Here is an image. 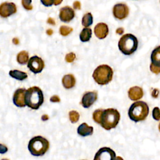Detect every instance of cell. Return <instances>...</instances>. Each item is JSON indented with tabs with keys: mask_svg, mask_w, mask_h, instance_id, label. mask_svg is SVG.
<instances>
[{
	"mask_svg": "<svg viewBox=\"0 0 160 160\" xmlns=\"http://www.w3.org/2000/svg\"><path fill=\"white\" fill-rule=\"evenodd\" d=\"M150 70L152 72L158 74L160 73V65L154 64L153 63H151L150 64Z\"/></svg>",
	"mask_w": 160,
	"mask_h": 160,
	"instance_id": "obj_28",
	"label": "cell"
},
{
	"mask_svg": "<svg viewBox=\"0 0 160 160\" xmlns=\"http://www.w3.org/2000/svg\"><path fill=\"white\" fill-rule=\"evenodd\" d=\"M78 133L81 136H90L93 132V128L92 126H89L86 123H82L77 129Z\"/></svg>",
	"mask_w": 160,
	"mask_h": 160,
	"instance_id": "obj_17",
	"label": "cell"
},
{
	"mask_svg": "<svg viewBox=\"0 0 160 160\" xmlns=\"http://www.w3.org/2000/svg\"><path fill=\"white\" fill-rule=\"evenodd\" d=\"M31 2H32V0H21L22 6L25 9L28 11L31 10L32 9Z\"/></svg>",
	"mask_w": 160,
	"mask_h": 160,
	"instance_id": "obj_27",
	"label": "cell"
},
{
	"mask_svg": "<svg viewBox=\"0 0 160 160\" xmlns=\"http://www.w3.org/2000/svg\"><path fill=\"white\" fill-rule=\"evenodd\" d=\"M112 69L106 64H102L98 66L93 72L92 78L99 85L108 84L112 78Z\"/></svg>",
	"mask_w": 160,
	"mask_h": 160,
	"instance_id": "obj_6",
	"label": "cell"
},
{
	"mask_svg": "<svg viewBox=\"0 0 160 160\" xmlns=\"http://www.w3.org/2000/svg\"><path fill=\"white\" fill-rule=\"evenodd\" d=\"M73 7L75 9H81V3L79 1H76L73 3Z\"/></svg>",
	"mask_w": 160,
	"mask_h": 160,
	"instance_id": "obj_32",
	"label": "cell"
},
{
	"mask_svg": "<svg viewBox=\"0 0 160 160\" xmlns=\"http://www.w3.org/2000/svg\"><path fill=\"white\" fill-rule=\"evenodd\" d=\"M41 3L46 7L51 6L52 4H54V0H40Z\"/></svg>",
	"mask_w": 160,
	"mask_h": 160,
	"instance_id": "obj_30",
	"label": "cell"
},
{
	"mask_svg": "<svg viewBox=\"0 0 160 160\" xmlns=\"http://www.w3.org/2000/svg\"><path fill=\"white\" fill-rule=\"evenodd\" d=\"M116 157L115 152L109 148H102L99 149L94 156V160L114 159Z\"/></svg>",
	"mask_w": 160,
	"mask_h": 160,
	"instance_id": "obj_10",
	"label": "cell"
},
{
	"mask_svg": "<svg viewBox=\"0 0 160 160\" xmlns=\"http://www.w3.org/2000/svg\"><path fill=\"white\" fill-rule=\"evenodd\" d=\"M62 0H54V5L55 6H58L59 4H60L62 2Z\"/></svg>",
	"mask_w": 160,
	"mask_h": 160,
	"instance_id": "obj_35",
	"label": "cell"
},
{
	"mask_svg": "<svg viewBox=\"0 0 160 160\" xmlns=\"http://www.w3.org/2000/svg\"><path fill=\"white\" fill-rule=\"evenodd\" d=\"M28 68L34 74L39 73L44 68V62L41 58L37 56H34L29 59Z\"/></svg>",
	"mask_w": 160,
	"mask_h": 160,
	"instance_id": "obj_7",
	"label": "cell"
},
{
	"mask_svg": "<svg viewBox=\"0 0 160 160\" xmlns=\"http://www.w3.org/2000/svg\"><path fill=\"white\" fill-rule=\"evenodd\" d=\"M103 110L101 109H96L94 111L93 114H92V118L94 121L98 123V124H101V116L102 114Z\"/></svg>",
	"mask_w": 160,
	"mask_h": 160,
	"instance_id": "obj_23",
	"label": "cell"
},
{
	"mask_svg": "<svg viewBox=\"0 0 160 160\" xmlns=\"http://www.w3.org/2000/svg\"><path fill=\"white\" fill-rule=\"evenodd\" d=\"M94 34L99 39H104L109 32L108 26L104 22H99L94 27Z\"/></svg>",
	"mask_w": 160,
	"mask_h": 160,
	"instance_id": "obj_14",
	"label": "cell"
},
{
	"mask_svg": "<svg viewBox=\"0 0 160 160\" xmlns=\"http://www.w3.org/2000/svg\"><path fill=\"white\" fill-rule=\"evenodd\" d=\"M29 61V54L26 51H22L17 55V61L20 64H25Z\"/></svg>",
	"mask_w": 160,
	"mask_h": 160,
	"instance_id": "obj_21",
	"label": "cell"
},
{
	"mask_svg": "<svg viewBox=\"0 0 160 160\" xmlns=\"http://www.w3.org/2000/svg\"><path fill=\"white\" fill-rule=\"evenodd\" d=\"M12 42H13L14 44H18L19 43V40H18V38H14V39H12Z\"/></svg>",
	"mask_w": 160,
	"mask_h": 160,
	"instance_id": "obj_37",
	"label": "cell"
},
{
	"mask_svg": "<svg viewBox=\"0 0 160 160\" xmlns=\"http://www.w3.org/2000/svg\"><path fill=\"white\" fill-rule=\"evenodd\" d=\"M75 16V12L72 8L66 6L61 8L59 14L60 20L64 22H70Z\"/></svg>",
	"mask_w": 160,
	"mask_h": 160,
	"instance_id": "obj_11",
	"label": "cell"
},
{
	"mask_svg": "<svg viewBox=\"0 0 160 160\" xmlns=\"http://www.w3.org/2000/svg\"><path fill=\"white\" fill-rule=\"evenodd\" d=\"M49 148V141L44 138L38 136L32 138L29 142L28 149L35 156L44 155Z\"/></svg>",
	"mask_w": 160,
	"mask_h": 160,
	"instance_id": "obj_3",
	"label": "cell"
},
{
	"mask_svg": "<svg viewBox=\"0 0 160 160\" xmlns=\"http://www.w3.org/2000/svg\"><path fill=\"white\" fill-rule=\"evenodd\" d=\"M41 119H42V121H46V120H48L49 119V117H48V116L47 114H44V115L42 116Z\"/></svg>",
	"mask_w": 160,
	"mask_h": 160,
	"instance_id": "obj_36",
	"label": "cell"
},
{
	"mask_svg": "<svg viewBox=\"0 0 160 160\" xmlns=\"http://www.w3.org/2000/svg\"><path fill=\"white\" fill-rule=\"evenodd\" d=\"M72 31V28L67 26H61L59 28V32L63 36H66Z\"/></svg>",
	"mask_w": 160,
	"mask_h": 160,
	"instance_id": "obj_24",
	"label": "cell"
},
{
	"mask_svg": "<svg viewBox=\"0 0 160 160\" xmlns=\"http://www.w3.org/2000/svg\"><path fill=\"white\" fill-rule=\"evenodd\" d=\"M62 84L64 88L71 89L75 86L76 79L71 74H68L63 76L62 79Z\"/></svg>",
	"mask_w": 160,
	"mask_h": 160,
	"instance_id": "obj_16",
	"label": "cell"
},
{
	"mask_svg": "<svg viewBox=\"0 0 160 160\" xmlns=\"http://www.w3.org/2000/svg\"><path fill=\"white\" fill-rule=\"evenodd\" d=\"M151 60L152 63L160 65V46L155 48L152 51L151 55Z\"/></svg>",
	"mask_w": 160,
	"mask_h": 160,
	"instance_id": "obj_18",
	"label": "cell"
},
{
	"mask_svg": "<svg viewBox=\"0 0 160 160\" xmlns=\"http://www.w3.org/2000/svg\"><path fill=\"white\" fill-rule=\"evenodd\" d=\"M50 101L52 102H60V98H59L58 96L54 95V96H52L50 98Z\"/></svg>",
	"mask_w": 160,
	"mask_h": 160,
	"instance_id": "obj_31",
	"label": "cell"
},
{
	"mask_svg": "<svg viewBox=\"0 0 160 160\" xmlns=\"http://www.w3.org/2000/svg\"><path fill=\"white\" fill-rule=\"evenodd\" d=\"M9 74L11 77L19 81H22L28 78V74L26 72L16 70V69L10 71Z\"/></svg>",
	"mask_w": 160,
	"mask_h": 160,
	"instance_id": "obj_19",
	"label": "cell"
},
{
	"mask_svg": "<svg viewBox=\"0 0 160 160\" xmlns=\"http://www.w3.org/2000/svg\"><path fill=\"white\" fill-rule=\"evenodd\" d=\"M44 102V96L41 89L37 86L28 88L25 93V102L32 109H38Z\"/></svg>",
	"mask_w": 160,
	"mask_h": 160,
	"instance_id": "obj_1",
	"label": "cell"
},
{
	"mask_svg": "<svg viewBox=\"0 0 160 160\" xmlns=\"http://www.w3.org/2000/svg\"><path fill=\"white\" fill-rule=\"evenodd\" d=\"M46 33L48 34V35H51L52 34V29H48L47 31H46Z\"/></svg>",
	"mask_w": 160,
	"mask_h": 160,
	"instance_id": "obj_38",
	"label": "cell"
},
{
	"mask_svg": "<svg viewBox=\"0 0 160 160\" xmlns=\"http://www.w3.org/2000/svg\"><path fill=\"white\" fill-rule=\"evenodd\" d=\"M138 46L137 38L132 34L123 35L118 42V48L124 55H131L134 53Z\"/></svg>",
	"mask_w": 160,
	"mask_h": 160,
	"instance_id": "obj_4",
	"label": "cell"
},
{
	"mask_svg": "<svg viewBox=\"0 0 160 160\" xmlns=\"http://www.w3.org/2000/svg\"><path fill=\"white\" fill-rule=\"evenodd\" d=\"M76 58V54L71 52H69V53H68L66 55V57H65V60L66 62H72L74 61V60Z\"/></svg>",
	"mask_w": 160,
	"mask_h": 160,
	"instance_id": "obj_29",
	"label": "cell"
},
{
	"mask_svg": "<svg viewBox=\"0 0 160 160\" xmlns=\"http://www.w3.org/2000/svg\"><path fill=\"white\" fill-rule=\"evenodd\" d=\"M26 91V90L24 88H19L14 92L12 100L14 104L16 106L22 108L26 106L25 102Z\"/></svg>",
	"mask_w": 160,
	"mask_h": 160,
	"instance_id": "obj_12",
	"label": "cell"
},
{
	"mask_svg": "<svg viewBox=\"0 0 160 160\" xmlns=\"http://www.w3.org/2000/svg\"><path fill=\"white\" fill-rule=\"evenodd\" d=\"M98 94L95 91H89L86 92L81 99V104L85 108H89L97 99Z\"/></svg>",
	"mask_w": 160,
	"mask_h": 160,
	"instance_id": "obj_13",
	"label": "cell"
},
{
	"mask_svg": "<svg viewBox=\"0 0 160 160\" xmlns=\"http://www.w3.org/2000/svg\"><path fill=\"white\" fill-rule=\"evenodd\" d=\"M17 8L14 3L5 2H2L0 6V15L2 18H8L16 13Z\"/></svg>",
	"mask_w": 160,
	"mask_h": 160,
	"instance_id": "obj_9",
	"label": "cell"
},
{
	"mask_svg": "<svg viewBox=\"0 0 160 160\" xmlns=\"http://www.w3.org/2000/svg\"><path fill=\"white\" fill-rule=\"evenodd\" d=\"M91 36H92L91 29L90 28L86 27L83 28L82 30L81 31L79 34V38L82 42H87L90 40Z\"/></svg>",
	"mask_w": 160,
	"mask_h": 160,
	"instance_id": "obj_20",
	"label": "cell"
},
{
	"mask_svg": "<svg viewBox=\"0 0 160 160\" xmlns=\"http://www.w3.org/2000/svg\"><path fill=\"white\" fill-rule=\"evenodd\" d=\"M112 13L116 19L119 20L124 19L129 14V8L124 3L116 4L113 7Z\"/></svg>",
	"mask_w": 160,
	"mask_h": 160,
	"instance_id": "obj_8",
	"label": "cell"
},
{
	"mask_svg": "<svg viewBox=\"0 0 160 160\" xmlns=\"http://www.w3.org/2000/svg\"><path fill=\"white\" fill-rule=\"evenodd\" d=\"M69 119L72 123H75L78 121L79 119V114L76 111H71L69 112Z\"/></svg>",
	"mask_w": 160,
	"mask_h": 160,
	"instance_id": "obj_25",
	"label": "cell"
},
{
	"mask_svg": "<svg viewBox=\"0 0 160 160\" xmlns=\"http://www.w3.org/2000/svg\"><path fill=\"white\" fill-rule=\"evenodd\" d=\"M143 96L142 89L139 86H133L128 91V97L132 101L139 100Z\"/></svg>",
	"mask_w": 160,
	"mask_h": 160,
	"instance_id": "obj_15",
	"label": "cell"
},
{
	"mask_svg": "<svg viewBox=\"0 0 160 160\" xmlns=\"http://www.w3.org/2000/svg\"><path fill=\"white\" fill-rule=\"evenodd\" d=\"M124 32V29L122 28H119L116 29V33L118 34H122Z\"/></svg>",
	"mask_w": 160,
	"mask_h": 160,
	"instance_id": "obj_33",
	"label": "cell"
},
{
	"mask_svg": "<svg viewBox=\"0 0 160 160\" xmlns=\"http://www.w3.org/2000/svg\"><path fill=\"white\" fill-rule=\"evenodd\" d=\"M119 120V111L116 109L108 108L103 110L100 124L106 130H110L116 127Z\"/></svg>",
	"mask_w": 160,
	"mask_h": 160,
	"instance_id": "obj_5",
	"label": "cell"
},
{
	"mask_svg": "<svg viewBox=\"0 0 160 160\" xmlns=\"http://www.w3.org/2000/svg\"><path fill=\"white\" fill-rule=\"evenodd\" d=\"M158 128H159V131H160V123L159 124V127H158Z\"/></svg>",
	"mask_w": 160,
	"mask_h": 160,
	"instance_id": "obj_39",
	"label": "cell"
},
{
	"mask_svg": "<svg viewBox=\"0 0 160 160\" xmlns=\"http://www.w3.org/2000/svg\"><path fill=\"white\" fill-rule=\"evenodd\" d=\"M149 114V107L144 101H137L131 104L128 111V116L134 122L144 121Z\"/></svg>",
	"mask_w": 160,
	"mask_h": 160,
	"instance_id": "obj_2",
	"label": "cell"
},
{
	"mask_svg": "<svg viewBox=\"0 0 160 160\" xmlns=\"http://www.w3.org/2000/svg\"><path fill=\"white\" fill-rule=\"evenodd\" d=\"M152 116L154 119L156 121L160 120V109L158 107H155L152 109Z\"/></svg>",
	"mask_w": 160,
	"mask_h": 160,
	"instance_id": "obj_26",
	"label": "cell"
},
{
	"mask_svg": "<svg viewBox=\"0 0 160 160\" xmlns=\"http://www.w3.org/2000/svg\"><path fill=\"white\" fill-rule=\"evenodd\" d=\"M93 18L91 12L85 14L82 19V25L84 27H88L92 24Z\"/></svg>",
	"mask_w": 160,
	"mask_h": 160,
	"instance_id": "obj_22",
	"label": "cell"
},
{
	"mask_svg": "<svg viewBox=\"0 0 160 160\" xmlns=\"http://www.w3.org/2000/svg\"><path fill=\"white\" fill-rule=\"evenodd\" d=\"M47 22H48V23H49V24H52V25H54V24H55V21H54V20L52 18H48Z\"/></svg>",
	"mask_w": 160,
	"mask_h": 160,
	"instance_id": "obj_34",
	"label": "cell"
}]
</instances>
